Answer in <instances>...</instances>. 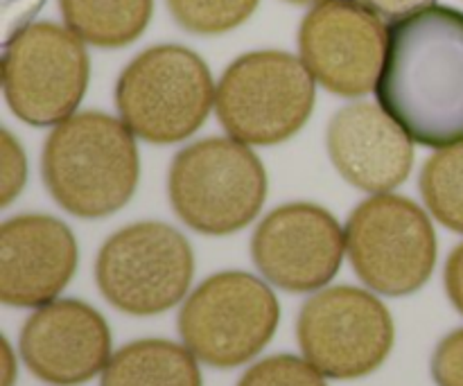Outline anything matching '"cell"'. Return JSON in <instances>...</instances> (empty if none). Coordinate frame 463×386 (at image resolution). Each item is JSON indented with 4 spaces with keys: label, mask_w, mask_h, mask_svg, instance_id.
<instances>
[{
    "label": "cell",
    "mask_w": 463,
    "mask_h": 386,
    "mask_svg": "<svg viewBox=\"0 0 463 386\" xmlns=\"http://www.w3.org/2000/svg\"><path fill=\"white\" fill-rule=\"evenodd\" d=\"M197 357L165 339H143L120 348L99 386H202Z\"/></svg>",
    "instance_id": "obj_16"
},
{
    "label": "cell",
    "mask_w": 463,
    "mask_h": 386,
    "mask_svg": "<svg viewBox=\"0 0 463 386\" xmlns=\"http://www.w3.org/2000/svg\"><path fill=\"white\" fill-rule=\"evenodd\" d=\"M364 5H369L375 14L387 18H402L410 16V14L420 12L425 7H432L434 0H362Z\"/></svg>",
    "instance_id": "obj_25"
},
{
    "label": "cell",
    "mask_w": 463,
    "mask_h": 386,
    "mask_svg": "<svg viewBox=\"0 0 463 386\" xmlns=\"http://www.w3.org/2000/svg\"><path fill=\"white\" fill-rule=\"evenodd\" d=\"M326 143L339 174L364 193H389L410 176L414 163V140L383 107L369 102L339 108Z\"/></svg>",
    "instance_id": "obj_15"
},
{
    "label": "cell",
    "mask_w": 463,
    "mask_h": 386,
    "mask_svg": "<svg viewBox=\"0 0 463 386\" xmlns=\"http://www.w3.org/2000/svg\"><path fill=\"white\" fill-rule=\"evenodd\" d=\"M420 194L443 226L463 233V143L439 149L425 161Z\"/></svg>",
    "instance_id": "obj_18"
},
{
    "label": "cell",
    "mask_w": 463,
    "mask_h": 386,
    "mask_svg": "<svg viewBox=\"0 0 463 386\" xmlns=\"http://www.w3.org/2000/svg\"><path fill=\"white\" fill-rule=\"evenodd\" d=\"M27 163L21 145L7 129L0 131V206L7 208L25 185Z\"/></svg>",
    "instance_id": "obj_21"
},
{
    "label": "cell",
    "mask_w": 463,
    "mask_h": 386,
    "mask_svg": "<svg viewBox=\"0 0 463 386\" xmlns=\"http://www.w3.org/2000/svg\"><path fill=\"white\" fill-rule=\"evenodd\" d=\"M280 307L260 278L222 271L203 280L179 312V334L199 362L235 369L274 339Z\"/></svg>",
    "instance_id": "obj_6"
},
{
    "label": "cell",
    "mask_w": 463,
    "mask_h": 386,
    "mask_svg": "<svg viewBox=\"0 0 463 386\" xmlns=\"http://www.w3.org/2000/svg\"><path fill=\"white\" fill-rule=\"evenodd\" d=\"M238 386H328L324 375L307 360L274 355L253 364Z\"/></svg>",
    "instance_id": "obj_20"
},
{
    "label": "cell",
    "mask_w": 463,
    "mask_h": 386,
    "mask_svg": "<svg viewBox=\"0 0 463 386\" xmlns=\"http://www.w3.org/2000/svg\"><path fill=\"white\" fill-rule=\"evenodd\" d=\"M387 34L380 14L362 0H321L303 18L298 48L326 90L360 98L378 86Z\"/></svg>",
    "instance_id": "obj_11"
},
{
    "label": "cell",
    "mask_w": 463,
    "mask_h": 386,
    "mask_svg": "<svg viewBox=\"0 0 463 386\" xmlns=\"http://www.w3.org/2000/svg\"><path fill=\"white\" fill-rule=\"evenodd\" d=\"M432 378L439 386H463V328L448 334L434 351Z\"/></svg>",
    "instance_id": "obj_22"
},
{
    "label": "cell",
    "mask_w": 463,
    "mask_h": 386,
    "mask_svg": "<svg viewBox=\"0 0 463 386\" xmlns=\"http://www.w3.org/2000/svg\"><path fill=\"white\" fill-rule=\"evenodd\" d=\"M315 75L283 50H258L235 59L215 90V111L231 138L276 145L310 120Z\"/></svg>",
    "instance_id": "obj_5"
},
{
    "label": "cell",
    "mask_w": 463,
    "mask_h": 386,
    "mask_svg": "<svg viewBox=\"0 0 463 386\" xmlns=\"http://www.w3.org/2000/svg\"><path fill=\"white\" fill-rule=\"evenodd\" d=\"M43 184L54 202L81 220L120 211L140 174L134 131L102 111H84L54 125L41 158Z\"/></svg>",
    "instance_id": "obj_2"
},
{
    "label": "cell",
    "mask_w": 463,
    "mask_h": 386,
    "mask_svg": "<svg viewBox=\"0 0 463 386\" xmlns=\"http://www.w3.org/2000/svg\"><path fill=\"white\" fill-rule=\"evenodd\" d=\"M346 233L326 208L315 203H285L271 211L251 240L258 271L279 289L292 294L317 292L339 271Z\"/></svg>",
    "instance_id": "obj_12"
},
{
    "label": "cell",
    "mask_w": 463,
    "mask_h": 386,
    "mask_svg": "<svg viewBox=\"0 0 463 386\" xmlns=\"http://www.w3.org/2000/svg\"><path fill=\"white\" fill-rule=\"evenodd\" d=\"M18 346L32 375L54 386H77L111 362V330L95 307L61 298L25 321Z\"/></svg>",
    "instance_id": "obj_13"
},
{
    "label": "cell",
    "mask_w": 463,
    "mask_h": 386,
    "mask_svg": "<svg viewBox=\"0 0 463 386\" xmlns=\"http://www.w3.org/2000/svg\"><path fill=\"white\" fill-rule=\"evenodd\" d=\"M446 292L452 306L463 315V242L450 253L446 262Z\"/></svg>",
    "instance_id": "obj_24"
},
{
    "label": "cell",
    "mask_w": 463,
    "mask_h": 386,
    "mask_svg": "<svg viewBox=\"0 0 463 386\" xmlns=\"http://www.w3.org/2000/svg\"><path fill=\"white\" fill-rule=\"evenodd\" d=\"M303 357L330 380H357L383 366L393 346V319L364 289L339 285L317 292L297 324Z\"/></svg>",
    "instance_id": "obj_10"
},
{
    "label": "cell",
    "mask_w": 463,
    "mask_h": 386,
    "mask_svg": "<svg viewBox=\"0 0 463 386\" xmlns=\"http://www.w3.org/2000/svg\"><path fill=\"white\" fill-rule=\"evenodd\" d=\"M378 104L414 143H463V12L432 5L389 25Z\"/></svg>",
    "instance_id": "obj_1"
},
{
    "label": "cell",
    "mask_w": 463,
    "mask_h": 386,
    "mask_svg": "<svg viewBox=\"0 0 463 386\" xmlns=\"http://www.w3.org/2000/svg\"><path fill=\"white\" fill-rule=\"evenodd\" d=\"M45 0H0L3 16V39L7 43L14 34L30 25V18L41 9Z\"/></svg>",
    "instance_id": "obj_23"
},
{
    "label": "cell",
    "mask_w": 463,
    "mask_h": 386,
    "mask_svg": "<svg viewBox=\"0 0 463 386\" xmlns=\"http://www.w3.org/2000/svg\"><path fill=\"white\" fill-rule=\"evenodd\" d=\"M215 102L206 61L184 45H154L122 71L116 84L120 120L134 136L170 145L193 136Z\"/></svg>",
    "instance_id": "obj_4"
},
{
    "label": "cell",
    "mask_w": 463,
    "mask_h": 386,
    "mask_svg": "<svg viewBox=\"0 0 463 386\" xmlns=\"http://www.w3.org/2000/svg\"><path fill=\"white\" fill-rule=\"evenodd\" d=\"M89 75L81 39L57 23H30L5 43L3 93L27 125L52 127L75 116Z\"/></svg>",
    "instance_id": "obj_9"
},
{
    "label": "cell",
    "mask_w": 463,
    "mask_h": 386,
    "mask_svg": "<svg viewBox=\"0 0 463 386\" xmlns=\"http://www.w3.org/2000/svg\"><path fill=\"white\" fill-rule=\"evenodd\" d=\"M77 269V240L61 220L18 215L0 229V301L12 307L48 306Z\"/></svg>",
    "instance_id": "obj_14"
},
{
    "label": "cell",
    "mask_w": 463,
    "mask_h": 386,
    "mask_svg": "<svg viewBox=\"0 0 463 386\" xmlns=\"http://www.w3.org/2000/svg\"><path fill=\"white\" fill-rule=\"evenodd\" d=\"M194 274L188 240L163 221H138L113 233L95 262V280L116 310L152 316L181 303Z\"/></svg>",
    "instance_id": "obj_8"
},
{
    "label": "cell",
    "mask_w": 463,
    "mask_h": 386,
    "mask_svg": "<svg viewBox=\"0 0 463 386\" xmlns=\"http://www.w3.org/2000/svg\"><path fill=\"white\" fill-rule=\"evenodd\" d=\"M288 3H297V5H307V3H321V0H288Z\"/></svg>",
    "instance_id": "obj_26"
},
{
    "label": "cell",
    "mask_w": 463,
    "mask_h": 386,
    "mask_svg": "<svg viewBox=\"0 0 463 386\" xmlns=\"http://www.w3.org/2000/svg\"><path fill=\"white\" fill-rule=\"evenodd\" d=\"M176 217L203 235H231L251 224L267 197L260 158L235 138H206L181 149L167 176Z\"/></svg>",
    "instance_id": "obj_3"
},
{
    "label": "cell",
    "mask_w": 463,
    "mask_h": 386,
    "mask_svg": "<svg viewBox=\"0 0 463 386\" xmlns=\"http://www.w3.org/2000/svg\"><path fill=\"white\" fill-rule=\"evenodd\" d=\"M68 30L98 48H122L147 30L154 0H59Z\"/></svg>",
    "instance_id": "obj_17"
},
{
    "label": "cell",
    "mask_w": 463,
    "mask_h": 386,
    "mask_svg": "<svg viewBox=\"0 0 463 386\" xmlns=\"http://www.w3.org/2000/svg\"><path fill=\"white\" fill-rule=\"evenodd\" d=\"M260 0H167L170 14L194 34H224L242 25Z\"/></svg>",
    "instance_id": "obj_19"
},
{
    "label": "cell",
    "mask_w": 463,
    "mask_h": 386,
    "mask_svg": "<svg viewBox=\"0 0 463 386\" xmlns=\"http://www.w3.org/2000/svg\"><path fill=\"white\" fill-rule=\"evenodd\" d=\"M346 251L366 287L407 297L419 292L437 267V233L411 199L383 193L348 217Z\"/></svg>",
    "instance_id": "obj_7"
}]
</instances>
